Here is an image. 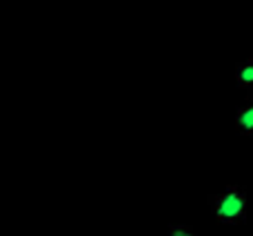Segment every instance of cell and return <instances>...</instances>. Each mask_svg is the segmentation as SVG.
I'll return each mask as SVG.
<instances>
[{
	"instance_id": "cell-1",
	"label": "cell",
	"mask_w": 253,
	"mask_h": 236,
	"mask_svg": "<svg viewBox=\"0 0 253 236\" xmlns=\"http://www.w3.org/2000/svg\"><path fill=\"white\" fill-rule=\"evenodd\" d=\"M215 221L224 225H242L247 221V192L238 185L207 196Z\"/></svg>"
},
{
	"instance_id": "cell-3",
	"label": "cell",
	"mask_w": 253,
	"mask_h": 236,
	"mask_svg": "<svg viewBox=\"0 0 253 236\" xmlns=\"http://www.w3.org/2000/svg\"><path fill=\"white\" fill-rule=\"evenodd\" d=\"M236 83L245 92L253 89V58H247V60L236 65Z\"/></svg>"
},
{
	"instance_id": "cell-4",
	"label": "cell",
	"mask_w": 253,
	"mask_h": 236,
	"mask_svg": "<svg viewBox=\"0 0 253 236\" xmlns=\"http://www.w3.org/2000/svg\"><path fill=\"white\" fill-rule=\"evenodd\" d=\"M167 236H196V232L189 225H169Z\"/></svg>"
},
{
	"instance_id": "cell-2",
	"label": "cell",
	"mask_w": 253,
	"mask_h": 236,
	"mask_svg": "<svg viewBox=\"0 0 253 236\" xmlns=\"http://www.w3.org/2000/svg\"><path fill=\"white\" fill-rule=\"evenodd\" d=\"M236 129L242 136H253V94L247 92L245 103L236 110Z\"/></svg>"
}]
</instances>
